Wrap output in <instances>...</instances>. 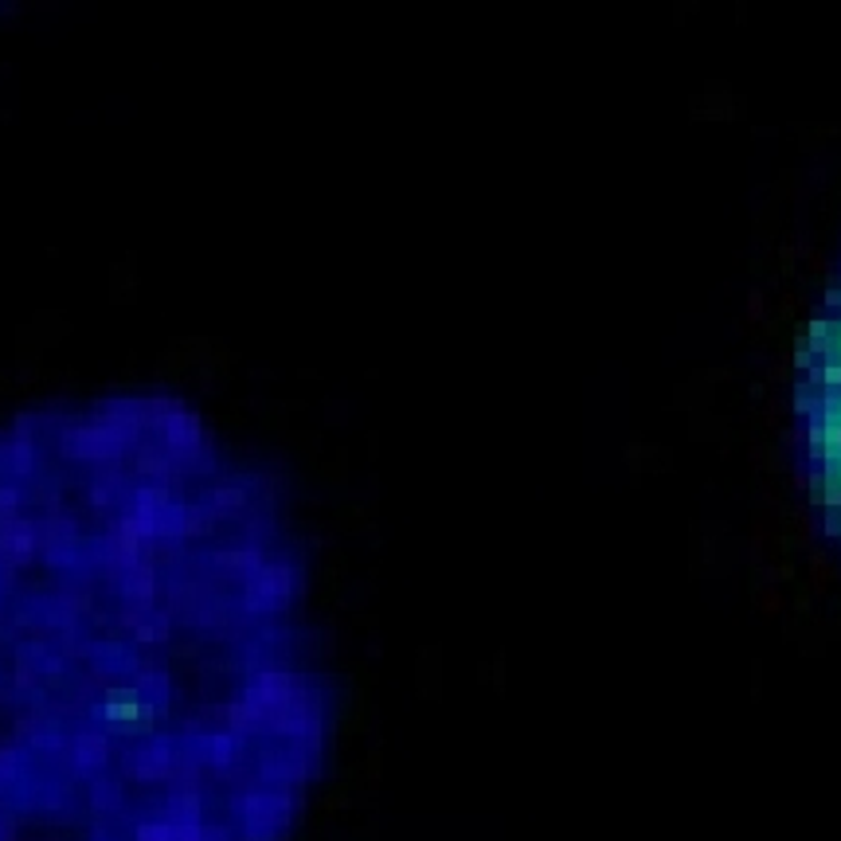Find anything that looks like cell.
<instances>
[{"instance_id":"cell-1","label":"cell","mask_w":841,"mask_h":841,"mask_svg":"<svg viewBox=\"0 0 841 841\" xmlns=\"http://www.w3.org/2000/svg\"><path fill=\"white\" fill-rule=\"evenodd\" d=\"M336 729L279 466L168 388L0 415V841H291Z\"/></svg>"},{"instance_id":"cell-2","label":"cell","mask_w":841,"mask_h":841,"mask_svg":"<svg viewBox=\"0 0 841 841\" xmlns=\"http://www.w3.org/2000/svg\"><path fill=\"white\" fill-rule=\"evenodd\" d=\"M806 345H810V353H830L833 321H810V325H806Z\"/></svg>"},{"instance_id":"cell-3","label":"cell","mask_w":841,"mask_h":841,"mask_svg":"<svg viewBox=\"0 0 841 841\" xmlns=\"http://www.w3.org/2000/svg\"><path fill=\"white\" fill-rule=\"evenodd\" d=\"M822 427L841 430V392H830L822 400Z\"/></svg>"},{"instance_id":"cell-4","label":"cell","mask_w":841,"mask_h":841,"mask_svg":"<svg viewBox=\"0 0 841 841\" xmlns=\"http://www.w3.org/2000/svg\"><path fill=\"white\" fill-rule=\"evenodd\" d=\"M822 482L830 494H841V454H833V459L822 462Z\"/></svg>"},{"instance_id":"cell-5","label":"cell","mask_w":841,"mask_h":841,"mask_svg":"<svg viewBox=\"0 0 841 841\" xmlns=\"http://www.w3.org/2000/svg\"><path fill=\"white\" fill-rule=\"evenodd\" d=\"M822 380H826V383H833V392H838V383H841V365H838V360H826Z\"/></svg>"}]
</instances>
